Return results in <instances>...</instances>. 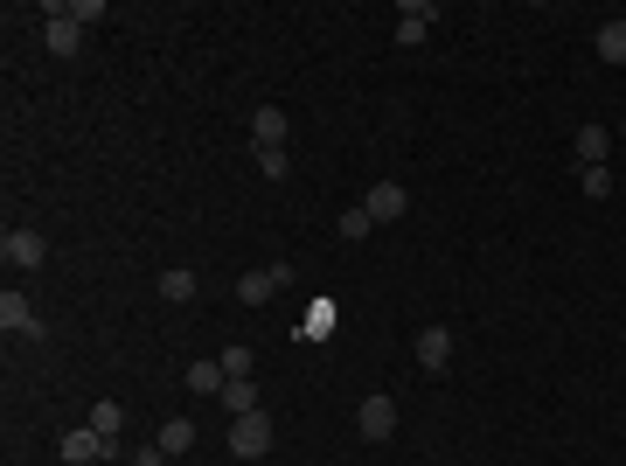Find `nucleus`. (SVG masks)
<instances>
[{"instance_id": "f257e3e1", "label": "nucleus", "mask_w": 626, "mask_h": 466, "mask_svg": "<svg viewBox=\"0 0 626 466\" xmlns=\"http://www.w3.org/2000/svg\"><path fill=\"white\" fill-rule=\"evenodd\" d=\"M0 258H7V272H35V265H49V237L42 230H7Z\"/></svg>"}, {"instance_id": "f03ea898", "label": "nucleus", "mask_w": 626, "mask_h": 466, "mask_svg": "<svg viewBox=\"0 0 626 466\" xmlns=\"http://www.w3.org/2000/svg\"><path fill=\"white\" fill-rule=\"evenodd\" d=\"M230 453H237V460H265V453H272V418H265V411L230 418Z\"/></svg>"}, {"instance_id": "7ed1b4c3", "label": "nucleus", "mask_w": 626, "mask_h": 466, "mask_svg": "<svg viewBox=\"0 0 626 466\" xmlns=\"http://www.w3.org/2000/svg\"><path fill=\"white\" fill-rule=\"evenodd\" d=\"M119 453V439H105V432H91V425H70L63 432V460L70 466H98V460H112Z\"/></svg>"}, {"instance_id": "20e7f679", "label": "nucleus", "mask_w": 626, "mask_h": 466, "mask_svg": "<svg viewBox=\"0 0 626 466\" xmlns=\"http://www.w3.org/2000/svg\"><path fill=\"white\" fill-rule=\"evenodd\" d=\"M286 286H293V265H265V272H244V279H237V300H244V307H265V300L286 293Z\"/></svg>"}, {"instance_id": "39448f33", "label": "nucleus", "mask_w": 626, "mask_h": 466, "mask_svg": "<svg viewBox=\"0 0 626 466\" xmlns=\"http://www.w3.org/2000/svg\"><path fill=\"white\" fill-rule=\"evenodd\" d=\"M0 327H7V334H28V341H42V334H49V327H42V313L28 307V293H14V286L0 293Z\"/></svg>"}, {"instance_id": "423d86ee", "label": "nucleus", "mask_w": 626, "mask_h": 466, "mask_svg": "<svg viewBox=\"0 0 626 466\" xmlns=\"http://www.w3.org/2000/svg\"><path fill=\"white\" fill-rule=\"evenodd\" d=\"M355 432H362V439H390V432H397V404H390L383 390L362 397V404H355Z\"/></svg>"}, {"instance_id": "0eeeda50", "label": "nucleus", "mask_w": 626, "mask_h": 466, "mask_svg": "<svg viewBox=\"0 0 626 466\" xmlns=\"http://www.w3.org/2000/svg\"><path fill=\"white\" fill-rule=\"evenodd\" d=\"M42 42H49V56H77V49H84V28L70 21V7H49V21H42Z\"/></svg>"}, {"instance_id": "6e6552de", "label": "nucleus", "mask_w": 626, "mask_h": 466, "mask_svg": "<svg viewBox=\"0 0 626 466\" xmlns=\"http://www.w3.org/2000/svg\"><path fill=\"white\" fill-rule=\"evenodd\" d=\"M286 133H293V126H286V112H279V105H258V112H251V147H258V154L286 147Z\"/></svg>"}, {"instance_id": "1a4fd4ad", "label": "nucleus", "mask_w": 626, "mask_h": 466, "mask_svg": "<svg viewBox=\"0 0 626 466\" xmlns=\"http://www.w3.org/2000/svg\"><path fill=\"white\" fill-rule=\"evenodd\" d=\"M362 209H369V216H376V223H397V216H404V209H411V195H404V188H397V181H376V188H369V195H362Z\"/></svg>"}, {"instance_id": "9d476101", "label": "nucleus", "mask_w": 626, "mask_h": 466, "mask_svg": "<svg viewBox=\"0 0 626 466\" xmlns=\"http://www.w3.org/2000/svg\"><path fill=\"white\" fill-rule=\"evenodd\" d=\"M439 21V7L432 0H404L397 7V42H425V28Z\"/></svg>"}, {"instance_id": "9b49d317", "label": "nucleus", "mask_w": 626, "mask_h": 466, "mask_svg": "<svg viewBox=\"0 0 626 466\" xmlns=\"http://www.w3.org/2000/svg\"><path fill=\"white\" fill-rule=\"evenodd\" d=\"M411 355H418V369H446L453 362V327H425Z\"/></svg>"}, {"instance_id": "f8f14e48", "label": "nucleus", "mask_w": 626, "mask_h": 466, "mask_svg": "<svg viewBox=\"0 0 626 466\" xmlns=\"http://www.w3.org/2000/svg\"><path fill=\"white\" fill-rule=\"evenodd\" d=\"M571 147H578V160H585V167H606L613 133H606V126H578V133H571Z\"/></svg>"}, {"instance_id": "ddd939ff", "label": "nucleus", "mask_w": 626, "mask_h": 466, "mask_svg": "<svg viewBox=\"0 0 626 466\" xmlns=\"http://www.w3.org/2000/svg\"><path fill=\"white\" fill-rule=\"evenodd\" d=\"M223 383H230V376H223V362H216V355L188 362V390H195V397H223Z\"/></svg>"}, {"instance_id": "4468645a", "label": "nucleus", "mask_w": 626, "mask_h": 466, "mask_svg": "<svg viewBox=\"0 0 626 466\" xmlns=\"http://www.w3.org/2000/svg\"><path fill=\"white\" fill-rule=\"evenodd\" d=\"M216 404H223V411H230V418H251V411H258V383H251V376H230V383H223V397H216Z\"/></svg>"}, {"instance_id": "2eb2a0df", "label": "nucleus", "mask_w": 626, "mask_h": 466, "mask_svg": "<svg viewBox=\"0 0 626 466\" xmlns=\"http://www.w3.org/2000/svg\"><path fill=\"white\" fill-rule=\"evenodd\" d=\"M160 453H167V460H181V453H195V425H188V418H167V425H160V439H154Z\"/></svg>"}, {"instance_id": "dca6fc26", "label": "nucleus", "mask_w": 626, "mask_h": 466, "mask_svg": "<svg viewBox=\"0 0 626 466\" xmlns=\"http://www.w3.org/2000/svg\"><path fill=\"white\" fill-rule=\"evenodd\" d=\"M160 300H174V307H188V300H195V272H188V265H174V272H160Z\"/></svg>"}, {"instance_id": "f3484780", "label": "nucleus", "mask_w": 626, "mask_h": 466, "mask_svg": "<svg viewBox=\"0 0 626 466\" xmlns=\"http://www.w3.org/2000/svg\"><path fill=\"white\" fill-rule=\"evenodd\" d=\"M91 432H105V439H119V432H126V404H112V397H98V404H91Z\"/></svg>"}, {"instance_id": "a211bd4d", "label": "nucleus", "mask_w": 626, "mask_h": 466, "mask_svg": "<svg viewBox=\"0 0 626 466\" xmlns=\"http://www.w3.org/2000/svg\"><path fill=\"white\" fill-rule=\"evenodd\" d=\"M599 63H626V21H606V28H599Z\"/></svg>"}, {"instance_id": "6ab92c4d", "label": "nucleus", "mask_w": 626, "mask_h": 466, "mask_svg": "<svg viewBox=\"0 0 626 466\" xmlns=\"http://www.w3.org/2000/svg\"><path fill=\"white\" fill-rule=\"evenodd\" d=\"M578 188H585L592 202H606V195H613V167H578Z\"/></svg>"}, {"instance_id": "aec40b11", "label": "nucleus", "mask_w": 626, "mask_h": 466, "mask_svg": "<svg viewBox=\"0 0 626 466\" xmlns=\"http://www.w3.org/2000/svg\"><path fill=\"white\" fill-rule=\"evenodd\" d=\"M369 230H376V216H369L362 202H355V209H341V237H348V244H362Z\"/></svg>"}, {"instance_id": "412c9836", "label": "nucleus", "mask_w": 626, "mask_h": 466, "mask_svg": "<svg viewBox=\"0 0 626 466\" xmlns=\"http://www.w3.org/2000/svg\"><path fill=\"white\" fill-rule=\"evenodd\" d=\"M216 362H223V376H251V362H258V355H251V348H244V341H237V348H223V355H216Z\"/></svg>"}, {"instance_id": "4be33fe9", "label": "nucleus", "mask_w": 626, "mask_h": 466, "mask_svg": "<svg viewBox=\"0 0 626 466\" xmlns=\"http://www.w3.org/2000/svg\"><path fill=\"white\" fill-rule=\"evenodd\" d=\"M258 174H265V181H286V174H293V160H286V147H272V154H258Z\"/></svg>"}, {"instance_id": "5701e85b", "label": "nucleus", "mask_w": 626, "mask_h": 466, "mask_svg": "<svg viewBox=\"0 0 626 466\" xmlns=\"http://www.w3.org/2000/svg\"><path fill=\"white\" fill-rule=\"evenodd\" d=\"M70 21H77V28H91V21H105V0H77V7H70Z\"/></svg>"}, {"instance_id": "b1692460", "label": "nucleus", "mask_w": 626, "mask_h": 466, "mask_svg": "<svg viewBox=\"0 0 626 466\" xmlns=\"http://www.w3.org/2000/svg\"><path fill=\"white\" fill-rule=\"evenodd\" d=\"M133 466H167V453H160V446H140V453H133Z\"/></svg>"}, {"instance_id": "393cba45", "label": "nucleus", "mask_w": 626, "mask_h": 466, "mask_svg": "<svg viewBox=\"0 0 626 466\" xmlns=\"http://www.w3.org/2000/svg\"><path fill=\"white\" fill-rule=\"evenodd\" d=\"M620 140H626V133H620Z\"/></svg>"}]
</instances>
